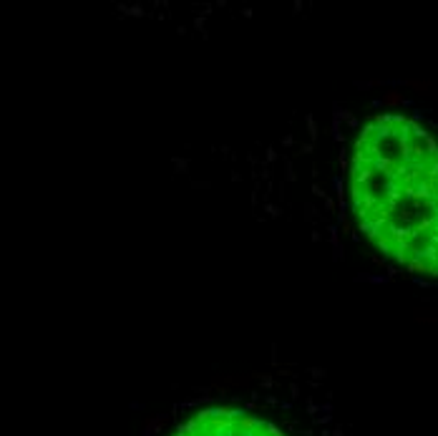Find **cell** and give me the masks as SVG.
Listing matches in <instances>:
<instances>
[{
	"label": "cell",
	"instance_id": "6da1fadb",
	"mask_svg": "<svg viewBox=\"0 0 438 436\" xmlns=\"http://www.w3.org/2000/svg\"><path fill=\"white\" fill-rule=\"evenodd\" d=\"M194 172L368 280L438 290V103L426 94L390 84L330 101L196 154Z\"/></svg>",
	"mask_w": 438,
	"mask_h": 436
},
{
	"label": "cell",
	"instance_id": "7a4b0ae2",
	"mask_svg": "<svg viewBox=\"0 0 438 436\" xmlns=\"http://www.w3.org/2000/svg\"><path fill=\"white\" fill-rule=\"evenodd\" d=\"M136 436H347L322 368L272 361L166 401Z\"/></svg>",
	"mask_w": 438,
	"mask_h": 436
}]
</instances>
